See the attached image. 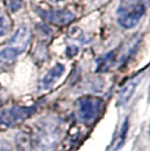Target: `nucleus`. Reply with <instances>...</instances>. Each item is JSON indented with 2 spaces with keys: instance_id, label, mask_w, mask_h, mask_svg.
Instances as JSON below:
<instances>
[{
  "instance_id": "39448f33",
  "label": "nucleus",
  "mask_w": 150,
  "mask_h": 151,
  "mask_svg": "<svg viewBox=\"0 0 150 151\" xmlns=\"http://www.w3.org/2000/svg\"><path fill=\"white\" fill-rule=\"evenodd\" d=\"M40 16L46 22L52 23L54 25H67L71 20H74L75 16L74 14L70 13L69 10H44V9H40L38 10Z\"/></svg>"
},
{
  "instance_id": "20e7f679",
  "label": "nucleus",
  "mask_w": 150,
  "mask_h": 151,
  "mask_svg": "<svg viewBox=\"0 0 150 151\" xmlns=\"http://www.w3.org/2000/svg\"><path fill=\"white\" fill-rule=\"evenodd\" d=\"M36 107L12 106L0 111V125L13 126L19 122L27 120L30 116L35 113Z\"/></svg>"
},
{
  "instance_id": "f257e3e1",
  "label": "nucleus",
  "mask_w": 150,
  "mask_h": 151,
  "mask_svg": "<svg viewBox=\"0 0 150 151\" xmlns=\"http://www.w3.org/2000/svg\"><path fill=\"white\" fill-rule=\"evenodd\" d=\"M31 40V32L27 26H20L16 31L8 46L0 51V69H4L17 59L26 50Z\"/></svg>"
},
{
  "instance_id": "f03ea898",
  "label": "nucleus",
  "mask_w": 150,
  "mask_h": 151,
  "mask_svg": "<svg viewBox=\"0 0 150 151\" xmlns=\"http://www.w3.org/2000/svg\"><path fill=\"white\" fill-rule=\"evenodd\" d=\"M146 13V2L144 0H123L118 8L116 17L121 27L130 29L139 24Z\"/></svg>"
},
{
  "instance_id": "423d86ee",
  "label": "nucleus",
  "mask_w": 150,
  "mask_h": 151,
  "mask_svg": "<svg viewBox=\"0 0 150 151\" xmlns=\"http://www.w3.org/2000/svg\"><path fill=\"white\" fill-rule=\"evenodd\" d=\"M64 65L62 63H56L52 69L49 70V72L44 76V78L41 81V88L42 89H50L64 73Z\"/></svg>"
},
{
  "instance_id": "9d476101",
  "label": "nucleus",
  "mask_w": 150,
  "mask_h": 151,
  "mask_svg": "<svg viewBox=\"0 0 150 151\" xmlns=\"http://www.w3.org/2000/svg\"><path fill=\"white\" fill-rule=\"evenodd\" d=\"M10 20L7 18V16L2 13L0 8V36H5L10 31Z\"/></svg>"
},
{
  "instance_id": "7ed1b4c3",
  "label": "nucleus",
  "mask_w": 150,
  "mask_h": 151,
  "mask_svg": "<svg viewBox=\"0 0 150 151\" xmlns=\"http://www.w3.org/2000/svg\"><path fill=\"white\" fill-rule=\"evenodd\" d=\"M77 104H78L77 106H78L79 117L85 123H89L94 121L98 116V114L102 112V108L104 105L103 101L95 96L81 97Z\"/></svg>"
},
{
  "instance_id": "f8f14e48",
  "label": "nucleus",
  "mask_w": 150,
  "mask_h": 151,
  "mask_svg": "<svg viewBox=\"0 0 150 151\" xmlns=\"http://www.w3.org/2000/svg\"><path fill=\"white\" fill-rule=\"evenodd\" d=\"M78 52H79V47H78L77 45H70V46H68V47L66 49V54H67V57H69V58L75 57Z\"/></svg>"
},
{
  "instance_id": "1a4fd4ad",
  "label": "nucleus",
  "mask_w": 150,
  "mask_h": 151,
  "mask_svg": "<svg viewBox=\"0 0 150 151\" xmlns=\"http://www.w3.org/2000/svg\"><path fill=\"white\" fill-rule=\"evenodd\" d=\"M16 151H32V139L28 133L22 131L17 134Z\"/></svg>"
},
{
  "instance_id": "6e6552de",
  "label": "nucleus",
  "mask_w": 150,
  "mask_h": 151,
  "mask_svg": "<svg viewBox=\"0 0 150 151\" xmlns=\"http://www.w3.org/2000/svg\"><path fill=\"white\" fill-rule=\"evenodd\" d=\"M136 87H137V81H134V80H131L128 83H125L124 87L121 89L119 94V99H118L119 105H124L130 101V98L136 90Z\"/></svg>"
},
{
  "instance_id": "0eeeda50",
  "label": "nucleus",
  "mask_w": 150,
  "mask_h": 151,
  "mask_svg": "<svg viewBox=\"0 0 150 151\" xmlns=\"http://www.w3.org/2000/svg\"><path fill=\"white\" fill-rule=\"evenodd\" d=\"M58 140V131L56 130H45L44 133L38 139V151H49L50 148L56 143Z\"/></svg>"
},
{
  "instance_id": "ddd939ff",
  "label": "nucleus",
  "mask_w": 150,
  "mask_h": 151,
  "mask_svg": "<svg viewBox=\"0 0 150 151\" xmlns=\"http://www.w3.org/2000/svg\"><path fill=\"white\" fill-rule=\"evenodd\" d=\"M0 151H13L12 145L5 140H0Z\"/></svg>"
},
{
  "instance_id": "9b49d317",
  "label": "nucleus",
  "mask_w": 150,
  "mask_h": 151,
  "mask_svg": "<svg viewBox=\"0 0 150 151\" xmlns=\"http://www.w3.org/2000/svg\"><path fill=\"white\" fill-rule=\"evenodd\" d=\"M128 130H129V120L126 119L124 121V123H123V125H122V129H121V133H120V137H119V143H118V147H116V149H119L121 145H123V142H124L125 140V137H126V133H128Z\"/></svg>"
}]
</instances>
